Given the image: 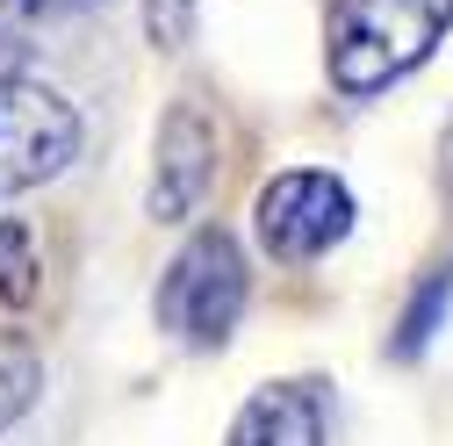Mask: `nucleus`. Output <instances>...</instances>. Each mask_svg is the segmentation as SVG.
<instances>
[{
    "mask_svg": "<svg viewBox=\"0 0 453 446\" xmlns=\"http://www.w3.org/2000/svg\"><path fill=\"white\" fill-rule=\"evenodd\" d=\"M80 144H87V123L58 87L22 80V73L0 80V202L58 181L80 158Z\"/></svg>",
    "mask_w": 453,
    "mask_h": 446,
    "instance_id": "20e7f679",
    "label": "nucleus"
},
{
    "mask_svg": "<svg viewBox=\"0 0 453 446\" xmlns=\"http://www.w3.org/2000/svg\"><path fill=\"white\" fill-rule=\"evenodd\" d=\"M252 303V266H245V245L223 231V223H195L188 245L165 259L158 273V296H151V317L173 346L188 353H223L231 331Z\"/></svg>",
    "mask_w": 453,
    "mask_h": 446,
    "instance_id": "f03ea898",
    "label": "nucleus"
},
{
    "mask_svg": "<svg viewBox=\"0 0 453 446\" xmlns=\"http://www.w3.org/2000/svg\"><path fill=\"white\" fill-rule=\"evenodd\" d=\"M439 181H446V195H453V123H446V137H439Z\"/></svg>",
    "mask_w": 453,
    "mask_h": 446,
    "instance_id": "ddd939ff",
    "label": "nucleus"
},
{
    "mask_svg": "<svg viewBox=\"0 0 453 446\" xmlns=\"http://www.w3.org/2000/svg\"><path fill=\"white\" fill-rule=\"evenodd\" d=\"M43 404V353L22 331H0V439Z\"/></svg>",
    "mask_w": 453,
    "mask_h": 446,
    "instance_id": "6e6552de",
    "label": "nucleus"
},
{
    "mask_svg": "<svg viewBox=\"0 0 453 446\" xmlns=\"http://www.w3.org/2000/svg\"><path fill=\"white\" fill-rule=\"evenodd\" d=\"M223 446H331V396L324 381L288 374V381H259L238 404Z\"/></svg>",
    "mask_w": 453,
    "mask_h": 446,
    "instance_id": "423d86ee",
    "label": "nucleus"
},
{
    "mask_svg": "<svg viewBox=\"0 0 453 446\" xmlns=\"http://www.w3.org/2000/svg\"><path fill=\"white\" fill-rule=\"evenodd\" d=\"M73 8H94V0H0V29H29V22L73 15Z\"/></svg>",
    "mask_w": 453,
    "mask_h": 446,
    "instance_id": "9b49d317",
    "label": "nucleus"
},
{
    "mask_svg": "<svg viewBox=\"0 0 453 446\" xmlns=\"http://www.w3.org/2000/svg\"><path fill=\"white\" fill-rule=\"evenodd\" d=\"M144 36L158 50H180L195 36V0H144Z\"/></svg>",
    "mask_w": 453,
    "mask_h": 446,
    "instance_id": "9d476101",
    "label": "nucleus"
},
{
    "mask_svg": "<svg viewBox=\"0 0 453 446\" xmlns=\"http://www.w3.org/2000/svg\"><path fill=\"white\" fill-rule=\"evenodd\" d=\"M8 73H22V43H15V29H0V80Z\"/></svg>",
    "mask_w": 453,
    "mask_h": 446,
    "instance_id": "f8f14e48",
    "label": "nucleus"
},
{
    "mask_svg": "<svg viewBox=\"0 0 453 446\" xmlns=\"http://www.w3.org/2000/svg\"><path fill=\"white\" fill-rule=\"evenodd\" d=\"M453 29V0H331L324 73L346 101H374L411 80Z\"/></svg>",
    "mask_w": 453,
    "mask_h": 446,
    "instance_id": "f257e3e1",
    "label": "nucleus"
},
{
    "mask_svg": "<svg viewBox=\"0 0 453 446\" xmlns=\"http://www.w3.org/2000/svg\"><path fill=\"white\" fill-rule=\"evenodd\" d=\"M36 273H43V266H36L29 231H22L15 216H0V303H8V310L29 303V296H36Z\"/></svg>",
    "mask_w": 453,
    "mask_h": 446,
    "instance_id": "1a4fd4ad",
    "label": "nucleus"
},
{
    "mask_svg": "<svg viewBox=\"0 0 453 446\" xmlns=\"http://www.w3.org/2000/svg\"><path fill=\"white\" fill-rule=\"evenodd\" d=\"M353 188L324 173V165H288L252 195V238L273 266H317L324 252H338L353 238Z\"/></svg>",
    "mask_w": 453,
    "mask_h": 446,
    "instance_id": "7ed1b4c3",
    "label": "nucleus"
},
{
    "mask_svg": "<svg viewBox=\"0 0 453 446\" xmlns=\"http://www.w3.org/2000/svg\"><path fill=\"white\" fill-rule=\"evenodd\" d=\"M216 173H223V123L202 94H180L151 137V188H144L151 223H195L202 202L216 195Z\"/></svg>",
    "mask_w": 453,
    "mask_h": 446,
    "instance_id": "39448f33",
    "label": "nucleus"
},
{
    "mask_svg": "<svg viewBox=\"0 0 453 446\" xmlns=\"http://www.w3.org/2000/svg\"><path fill=\"white\" fill-rule=\"evenodd\" d=\"M446 317H453V259H446V266H432L425 281L411 288L403 317H395V331H388V360H395V367H418V360L439 346Z\"/></svg>",
    "mask_w": 453,
    "mask_h": 446,
    "instance_id": "0eeeda50",
    "label": "nucleus"
}]
</instances>
